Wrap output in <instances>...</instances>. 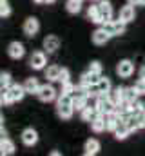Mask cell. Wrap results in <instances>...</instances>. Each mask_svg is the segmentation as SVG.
<instances>
[{"label": "cell", "instance_id": "15", "mask_svg": "<svg viewBox=\"0 0 145 156\" xmlns=\"http://www.w3.org/2000/svg\"><path fill=\"white\" fill-rule=\"evenodd\" d=\"M100 78H102V76L93 75L91 71H85V73L80 76V85H82V87H91V85L98 83V82H100Z\"/></svg>", "mask_w": 145, "mask_h": 156}, {"label": "cell", "instance_id": "7", "mask_svg": "<svg viewBox=\"0 0 145 156\" xmlns=\"http://www.w3.org/2000/svg\"><path fill=\"white\" fill-rule=\"evenodd\" d=\"M45 64H47V56H45V53H44V51H35V53L31 55V58H29V66H31L35 71L44 69V67H45Z\"/></svg>", "mask_w": 145, "mask_h": 156}, {"label": "cell", "instance_id": "39", "mask_svg": "<svg viewBox=\"0 0 145 156\" xmlns=\"http://www.w3.org/2000/svg\"><path fill=\"white\" fill-rule=\"evenodd\" d=\"M36 4H45V0H35Z\"/></svg>", "mask_w": 145, "mask_h": 156}, {"label": "cell", "instance_id": "19", "mask_svg": "<svg viewBox=\"0 0 145 156\" xmlns=\"http://www.w3.org/2000/svg\"><path fill=\"white\" fill-rule=\"evenodd\" d=\"M22 85H24L26 93H29V94H36V93L40 91V87H42V85L38 83V80H36V78H27Z\"/></svg>", "mask_w": 145, "mask_h": 156}, {"label": "cell", "instance_id": "2", "mask_svg": "<svg viewBox=\"0 0 145 156\" xmlns=\"http://www.w3.org/2000/svg\"><path fill=\"white\" fill-rule=\"evenodd\" d=\"M56 113L58 116L64 118V120H69L74 113V107H72V96L67 94H60L58 100H56Z\"/></svg>", "mask_w": 145, "mask_h": 156}, {"label": "cell", "instance_id": "40", "mask_svg": "<svg viewBox=\"0 0 145 156\" xmlns=\"http://www.w3.org/2000/svg\"><path fill=\"white\" fill-rule=\"evenodd\" d=\"M140 5H145V0H142V2H140Z\"/></svg>", "mask_w": 145, "mask_h": 156}, {"label": "cell", "instance_id": "25", "mask_svg": "<svg viewBox=\"0 0 145 156\" xmlns=\"http://www.w3.org/2000/svg\"><path fill=\"white\" fill-rule=\"evenodd\" d=\"M91 129L94 131V133H102V131H107L105 129V120H104V116L100 115L98 118H94L93 122H91Z\"/></svg>", "mask_w": 145, "mask_h": 156}, {"label": "cell", "instance_id": "35", "mask_svg": "<svg viewBox=\"0 0 145 156\" xmlns=\"http://www.w3.org/2000/svg\"><path fill=\"white\" fill-rule=\"evenodd\" d=\"M127 2H129L131 5H140V2H142V0H127Z\"/></svg>", "mask_w": 145, "mask_h": 156}, {"label": "cell", "instance_id": "24", "mask_svg": "<svg viewBox=\"0 0 145 156\" xmlns=\"http://www.w3.org/2000/svg\"><path fill=\"white\" fill-rule=\"evenodd\" d=\"M109 96H111V100H112L116 105L122 104V102H123V87H114V89H111Z\"/></svg>", "mask_w": 145, "mask_h": 156}, {"label": "cell", "instance_id": "41", "mask_svg": "<svg viewBox=\"0 0 145 156\" xmlns=\"http://www.w3.org/2000/svg\"><path fill=\"white\" fill-rule=\"evenodd\" d=\"M83 156H94V154H89V153H85V154H83Z\"/></svg>", "mask_w": 145, "mask_h": 156}, {"label": "cell", "instance_id": "10", "mask_svg": "<svg viewBox=\"0 0 145 156\" xmlns=\"http://www.w3.org/2000/svg\"><path fill=\"white\" fill-rule=\"evenodd\" d=\"M7 55H9L13 60L22 58V56L26 55V47H24V44H20V42H11V44L7 45Z\"/></svg>", "mask_w": 145, "mask_h": 156}, {"label": "cell", "instance_id": "30", "mask_svg": "<svg viewBox=\"0 0 145 156\" xmlns=\"http://www.w3.org/2000/svg\"><path fill=\"white\" fill-rule=\"evenodd\" d=\"M74 91H76V87L72 85L71 82H67V83H62V93H60V94H67V96H72V94H74Z\"/></svg>", "mask_w": 145, "mask_h": 156}, {"label": "cell", "instance_id": "6", "mask_svg": "<svg viewBox=\"0 0 145 156\" xmlns=\"http://www.w3.org/2000/svg\"><path fill=\"white\" fill-rule=\"evenodd\" d=\"M116 73H118V76L122 78H129L133 73H134V62L133 60H120L118 62V66H116Z\"/></svg>", "mask_w": 145, "mask_h": 156}, {"label": "cell", "instance_id": "43", "mask_svg": "<svg viewBox=\"0 0 145 156\" xmlns=\"http://www.w3.org/2000/svg\"><path fill=\"white\" fill-rule=\"evenodd\" d=\"M80 2H82V0H80Z\"/></svg>", "mask_w": 145, "mask_h": 156}, {"label": "cell", "instance_id": "34", "mask_svg": "<svg viewBox=\"0 0 145 156\" xmlns=\"http://www.w3.org/2000/svg\"><path fill=\"white\" fill-rule=\"evenodd\" d=\"M87 71H91L93 75H98V76H100V75H102V64H100V62H91Z\"/></svg>", "mask_w": 145, "mask_h": 156}, {"label": "cell", "instance_id": "28", "mask_svg": "<svg viewBox=\"0 0 145 156\" xmlns=\"http://www.w3.org/2000/svg\"><path fill=\"white\" fill-rule=\"evenodd\" d=\"M65 9H67L71 15H76V13H80V9H82V2H80V0H67Z\"/></svg>", "mask_w": 145, "mask_h": 156}, {"label": "cell", "instance_id": "17", "mask_svg": "<svg viewBox=\"0 0 145 156\" xmlns=\"http://www.w3.org/2000/svg\"><path fill=\"white\" fill-rule=\"evenodd\" d=\"M131 133H133V131L129 129V125H127V122H125V120H123V122H120V123H118V127L114 129V136H116V140H125Z\"/></svg>", "mask_w": 145, "mask_h": 156}, {"label": "cell", "instance_id": "23", "mask_svg": "<svg viewBox=\"0 0 145 156\" xmlns=\"http://www.w3.org/2000/svg\"><path fill=\"white\" fill-rule=\"evenodd\" d=\"M60 71H62V67H58V66H49V67L45 69V78H47V82H58Z\"/></svg>", "mask_w": 145, "mask_h": 156}, {"label": "cell", "instance_id": "33", "mask_svg": "<svg viewBox=\"0 0 145 156\" xmlns=\"http://www.w3.org/2000/svg\"><path fill=\"white\" fill-rule=\"evenodd\" d=\"M58 82H60V83H67V82H71V73H69V69L62 67L60 76H58Z\"/></svg>", "mask_w": 145, "mask_h": 156}, {"label": "cell", "instance_id": "1", "mask_svg": "<svg viewBox=\"0 0 145 156\" xmlns=\"http://www.w3.org/2000/svg\"><path fill=\"white\" fill-rule=\"evenodd\" d=\"M26 94H27V93H26L24 85L13 83L11 87L2 89V105H11V104H15V102H20Z\"/></svg>", "mask_w": 145, "mask_h": 156}, {"label": "cell", "instance_id": "11", "mask_svg": "<svg viewBox=\"0 0 145 156\" xmlns=\"http://www.w3.org/2000/svg\"><path fill=\"white\" fill-rule=\"evenodd\" d=\"M22 144L24 145H27V147H33L36 142H38V133H36L33 127H27V129H24L22 131Z\"/></svg>", "mask_w": 145, "mask_h": 156}, {"label": "cell", "instance_id": "13", "mask_svg": "<svg viewBox=\"0 0 145 156\" xmlns=\"http://www.w3.org/2000/svg\"><path fill=\"white\" fill-rule=\"evenodd\" d=\"M60 47V38L56 35H47L44 38V51L45 53H55Z\"/></svg>", "mask_w": 145, "mask_h": 156}, {"label": "cell", "instance_id": "36", "mask_svg": "<svg viewBox=\"0 0 145 156\" xmlns=\"http://www.w3.org/2000/svg\"><path fill=\"white\" fill-rule=\"evenodd\" d=\"M140 78H143V80H145V66L140 69Z\"/></svg>", "mask_w": 145, "mask_h": 156}, {"label": "cell", "instance_id": "31", "mask_svg": "<svg viewBox=\"0 0 145 156\" xmlns=\"http://www.w3.org/2000/svg\"><path fill=\"white\" fill-rule=\"evenodd\" d=\"M133 87H134V91L138 93V96L145 94V80H143V78H138V80H136V83H134Z\"/></svg>", "mask_w": 145, "mask_h": 156}, {"label": "cell", "instance_id": "5", "mask_svg": "<svg viewBox=\"0 0 145 156\" xmlns=\"http://www.w3.org/2000/svg\"><path fill=\"white\" fill-rule=\"evenodd\" d=\"M56 89L51 85V83H44L42 87H40V91L36 93V96H38V100H42V102H53L55 98H56Z\"/></svg>", "mask_w": 145, "mask_h": 156}, {"label": "cell", "instance_id": "42", "mask_svg": "<svg viewBox=\"0 0 145 156\" xmlns=\"http://www.w3.org/2000/svg\"><path fill=\"white\" fill-rule=\"evenodd\" d=\"M142 115H143V122H145V111H143V113H142Z\"/></svg>", "mask_w": 145, "mask_h": 156}, {"label": "cell", "instance_id": "9", "mask_svg": "<svg viewBox=\"0 0 145 156\" xmlns=\"http://www.w3.org/2000/svg\"><path fill=\"white\" fill-rule=\"evenodd\" d=\"M98 7H100V26H104V24H107L112 20V7H111V4L109 2H98Z\"/></svg>", "mask_w": 145, "mask_h": 156}, {"label": "cell", "instance_id": "27", "mask_svg": "<svg viewBox=\"0 0 145 156\" xmlns=\"http://www.w3.org/2000/svg\"><path fill=\"white\" fill-rule=\"evenodd\" d=\"M87 100L89 98H80V96H72V107H74V111H83L85 107H87Z\"/></svg>", "mask_w": 145, "mask_h": 156}, {"label": "cell", "instance_id": "4", "mask_svg": "<svg viewBox=\"0 0 145 156\" xmlns=\"http://www.w3.org/2000/svg\"><path fill=\"white\" fill-rule=\"evenodd\" d=\"M102 27L107 31L111 37H120V35H123V31H125V22L118 18V20H111L107 24H104Z\"/></svg>", "mask_w": 145, "mask_h": 156}, {"label": "cell", "instance_id": "20", "mask_svg": "<svg viewBox=\"0 0 145 156\" xmlns=\"http://www.w3.org/2000/svg\"><path fill=\"white\" fill-rule=\"evenodd\" d=\"M0 153H2V156H11L15 153V144L9 138H2V142H0Z\"/></svg>", "mask_w": 145, "mask_h": 156}, {"label": "cell", "instance_id": "21", "mask_svg": "<svg viewBox=\"0 0 145 156\" xmlns=\"http://www.w3.org/2000/svg\"><path fill=\"white\" fill-rule=\"evenodd\" d=\"M87 18L91 22H94V24L100 22V7H98V4H91L87 7Z\"/></svg>", "mask_w": 145, "mask_h": 156}, {"label": "cell", "instance_id": "12", "mask_svg": "<svg viewBox=\"0 0 145 156\" xmlns=\"http://www.w3.org/2000/svg\"><path fill=\"white\" fill-rule=\"evenodd\" d=\"M125 122H127V125H129L131 131H138V129L145 127L143 115H142V113H140V115H129V116L125 118Z\"/></svg>", "mask_w": 145, "mask_h": 156}, {"label": "cell", "instance_id": "29", "mask_svg": "<svg viewBox=\"0 0 145 156\" xmlns=\"http://www.w3.org/2000/svg\"><path fill=\"white\" fill-rule=\"evenodd\" d=\"M9 15H11V7H9V4H7V0H0V16L5 18V16H9Z\"/></svg>", "mask_w": 145, "mask_h": 156}, {"label": "cell", "instance_id": "8", "mask_svg": "<svg viewBox=\"0 0 145 156\" xmlns=\"http://www.w3.org/2000/svg\"><path fill=\"white\" fill-rule=\"evenodd\" d=\"M24 35L26 37H35L36 33H38V29H40V22H38V18L35 16H29V18H26V22H24Z\"/></svg>", "mask_w": 145, "mask_h": 156}, {"label": "cell", "instance_id": "22", "mask_svg": "<svg viewBox=\"0 0 145 156\" xmlns=\"http://www.w3.org/2000/svg\"><path fill=\"white\" fill-rule=\"evenodd\" d=\"M83 151L89 153V154H96V153L100 151V142H98L96 138H89V140L85 142V145H83Z\"/></svg>", "mask_w": 145, "mask_h": 156}, {"label": "cell", "instance_id": "32", "mask_svg": "<svg viewBox=\"0 0 145 156\" xmlns=\"http://www.w3.org/2000/svg\"><path fill=\"white\" fill-rule=\"evenodd\" d=\"M0 83H2V89L11 87V85H13V83H11V75H9V73H2V75H0Z\"/></svg>", "mask_w": 145, "mask_h": 156}, {"label": "cell", "instance_id": "14", "mask_svg": "<svg viewBox=\"0 0 145 156\" xmlns=\"http://www.w3.org/2000/svg\"><path fill=\"white\" fill-rule=\"evenodd\" d=\"M134 16H136V13H134V5H131V4H127V5H123L122 9H120V20H123L125 24H129V22H133L134 20Z\"/></svg>", "mask_w": 145, "mask_h": 156}, {"label": "cell", "instance_id": "18", "mask_svg": "<svg viewBox=\"0 0 145 156\" xmlns=\"http://www.w3.org/2000/svg\"><path fill=\"white\" fill-rule=\"evenodd\" d=\"M80 116H82V120H83V122H89V123H91L94 118L100 116V113H98V109H96L94 105H93V107H91V105H87V107L80 113Z\"/></svg>", "mask_w": 145, "mask_h": 156}, {"label": "cell", "instance_id": "16", "mask_svg": "<svg viewBox=\"0 0 145 156\" xmlns=\"http://www.w3.org/2000/svg\"><path fill=\"white\" fill-rule=\"evenodd\" d=\"M109 38H111V35H109L104 27H98V29L93 33V42H94L96 45H104V44H107Z\"/></svg>", "mask_w": 145, "mask_h": 156}, {"label": "cell", "instance_id": "37", "mask_svg": "<svg viewBox=\"0 0 145 156\" xmlns=\"http://www.w3.org/2000/svg\"><path fill=\"white\" fill-rule=\"evenodd\" d=\"M49 156H62V153H60V151H51Z\"/></svg>", "mask_w": 145, "mask_h": 156}, {"label": "cell", "instance_id": "38", "mask_svg": "<svg viewBox=\"0 0 145 156\" xmlns=\"http://www.w3.org/2000/svg\"><path fill=\"white\" fill-rule=\"evenodd\" d=\"M56 0H45V4H55Z\"/></svg>", "mask_w": 145, "mask_h": 156}, {"label": "cell", "instance_id": "26", "mask_svg": "<svg viewBox=\"0 0 145 156\" xmlns=\"http://www.w3.org/2000/svg\"><path fill=\"white\" fill-rule=\"evenodd\" d=\"M134 100H138V93L134 91V87H123V102L131 104Z\"/></svg>", "mask_w": 145, "mask_h": 156}, {"label": "cell", "instance_id": "3", "mask_svg": "<svg viewBox=\"0 0 145 156\" xmlns=\"http://www.w3.org/2000/svg\"><path fill=\"white\" fill-rule=\"evenodd\" d=\"M94 107L98 109L100 115H109V113H114V111H116V104L111 100L109 94H100V96H96Z\"/></svg>", "mask_w": 145, "mask_h": 156}]
</instances>
